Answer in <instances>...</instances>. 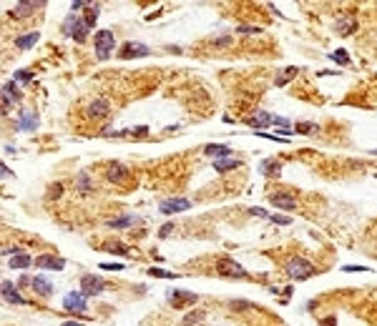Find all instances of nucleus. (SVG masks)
<instances>
[{"mask_svg": "<svg viewBox=\"0 0 377 326\" xmlns=\"http://www.w3.org/2000/svg\"><path fill=\"white\" fill-rule=\"evenodd\" d=\"M294 131H297V133H304V135H307V133H314V131H317V123H297Z\"/></svg>", "mask_w": 377, "mask_h": 326, "instance_id": "72a5a7b5", "label": "nucleus"}, {"mask_svg": "<svg viewBox=\"0 0 377 326\" xmlns=\"http://www.w3.org/2000/svg\"><path fill=\"white\" fill-rule=\"evenodd\" d=\"M98 268H106V271H121V268H124V264H101Z\"/></svg>", "mask_w": 377, "mask_h": 326, "instance_id": "58836bf2", "label": "nucleus"}, {"mask_svg": "<svg viewBox=\"0 0 377 326\" xmlns=\"http://www.w3.org/2000/svg\"><path fill=\"white\" fill-rule=\"evenodd\" d=\"M63 326H83V321H65Z\"/></svg>", "mask_w": 377, "mask_h": 326, "instance_id": "49530a36", "label": "nucleus"}, {"mask_svg": "<svg viewBox=\"0 0 377 326\" xmlns=\"http://www.w3.org/2000/svg\"><path fill=\"white\" fill-rule=\"evenodd\" d=\"M13 80H21V83H30L33 80V73H28V71H18L15 73V78Z\"/></svg>", "mask_w": 377, "mask_h": 326, "instance_id": "e433bc0d", "label": "nucleus"}, {"mask_svg": "<svg viewBox=\"0 0 377 326\" xmlns=\"http://www.w3.org/2000/svg\"><path fill=\"white\" fill-rule=\"evenodd\" d=\"M279 168H282V163L277 158H269V161H264L259 166V171H262L264 176H279Z\"/></svg>", "mask_w": 377, "mask_h": 326, "instance_id": "b1692460", "label": "nucleus"}, {"mask_svg": "<svg viewBox=\"0 0 377 326\" xmlns=\"http://www.w3.org/2000/svg\"><path fill=\"white\" fill-rule=\"evenodd\" d=\"M3 299H5V304H28L21 294H18V286L15 284H10V281H3Z\"/></svg>", "mask_w": 377, "mask_h": 326, "instance_id": "2eb2a0df", "label": "nucleus"}, {"mask_svg": "<svg viewBox=\"0 0 377 326\" xmlns=\"http://www.w3.org/2000/svg\"><path fill=\"white\" fill-rule=\"evenodd\" d=\"M196 294L194 291H181V288H174V291H168V301H171V306L174 308H184V306H188V304H196Z\"/></svg>", "mask_w": 377, "mask_h": 326, "instance_id": "6e6552de", "label": "nucleus"}, {"mask_svg": "<svg viewBox=\"0 0 377 326\" xmlns=\"http://www.w3.org/2000/svg\"><path fill=\"white\" fill-rule=\"evenodd\" d=\"M38 43V33H28V36H18L15 38V48H21V50H28Z\"/></svg>", "mask_w": 377, "mask_h": 326, "instance_id": "4be33fe9", "label": "nucleus"}, {"mask_svg": "<svg viewBox=\"0 0 377 326\" xmlns=\"http://www.w3.org/2000/svg\"><path fill=\"white\" fill-rule=\"evenodd\" d=\"M171 229H174V226H171V224H166V226L161 229V236H168V233H171Z\"/></svg>", "mask_w": 377, "mask_h": 326, "instance_id": "a18cd8bd", "label": "nucleus"}, {"mask_svg": "<svg viewBox=\"0 0 377 326\" xmlns=\"http://www.w3.org/2000/svg\"><path fill=\"white\" fill-rule=\"evenodd\" d=\"M63 33L65 36H73L76 43H83L85 38H88V28H85V23L81 18H76V13H71L63 23Z\"/></svg>", "mask_w": 377, "mask_h": 326, "instance_id": "7ed1b4c3", "label": "nucleus"}, {"mask_svg": "<svg viewBox=\"0 0 377 326\" xmlns=\"http://www.w3.org/2000/svg\"><path fill=\"white\" fill-rule=\"evenodd\" d=\"M106 178H108L111 183H116V186H121V183H126V178H128V168H126L124 163H111V166L106 168Z\"/></svg>", "mask_w": 377, "mask_h": 326, "instance_id": "9b49d317", "label": "nucleus"}, {"mask_svg": "<svg viewBox=\"0 0 377 326\" xmlns=\"http://www.w3.org/2000/svg\"><path fill=\"white\" fill-rule=\"evenodd\" d=\"M330 58H332L335 63H339V65H350V56H347V53H345V50H342V48H337V50H335V53H332Z\"/></svg>", "mask_w": 377, "mask_h": 326, "instance_id": "c756f323", "label": "nucleus"}, {"mask_svg": "<svg viewBox=\"0 0 377 326\" xmlns=\"http://www.w3.org/2000/svg\"><path fill=\"white\" fill-rule=\"evenodd\" d=\"M50 188H53V191H50V198H58V196L63 193V191H61V188H63L61 183H56V186H50Z\"/></svg>", "mask_w": 377, "mask_h": 326, "instance_id": "a19ab883", "label": "nucleus"}, {"mask_svg": "<svg viewBox=\"0 0 377 326\" xmlns=\"http://www.w3.org/2000/svg\"><path fill=\"white\" fill-rule=\"evenodd\" d=\"M342 271H370V268H365V266H342Z\"/></svg>", "mask_w": 377, "mask_h": 326, "instance_id": "79ce46f5", "label": "nucleus"}, {"mask_svg": "<svg viewBox=\"0 0 377 326\" xmlns=\"http://www.w3.org/2000/svg\"><path fill=\"white\" fill-rule=\"evenodd\" d=\"M269 221H272V224H279V226H289V224H292V218H289V216H282V213H272Z\"/></svg>", "mask_w": 377, "mask_h": 326, "instance_id": "473e14b6", "label": "nucleus"}, {"mask_svg": "<svg viewBox=\"0 0 377 326\" xmlns=\"http://www.w3.org/2000/svg\"><path fill=\"white\" fill-rule=\"evenodd\" d=\"M216 271L221 273V276H229V279H247V271L239 266L236 261H231V259H219L216 261Z\"/></svg>", "mask_w": 377, "mask_h": 326, "instance_id": "20e7f679", "label": "nucleus"}, {"mask_svg": "<svg viewBox=\"0 0 377 326\" xmlns=\"http://www.w3.org/2000/svg\"><path fill=\"white\" fill-rule=\"evenodd\" d=\"M63 311H71V314L85 311V294L83 291H71V294L63 299Z\"/></svg>", "mask_w": 377, "mask_h": 326, "instance_id": "423d86ee", "label": "nucleus"}, {"mask_svg": "<svg viewBox=\"0 0 377 326\" xmlns=\"http://www.w3.org/2000/svg\"><path fill=\"white\" fill-rule=\"evenodd\" d=\"M104 279H98L93 276V273H83L81 276V288H83V294L85 296H98V294H104Z\"/></svg>", "mask_w": 377, "mask_h": 326, "instance_id": "39448f33", "label": "nucleus"}, {"mask_svg": "<svg viewBox=\"0 0 377 326\" xmlns=\"http://www.w3.org/2000/svg\"><path fill=\"white\" fill-rule=\"evenodd\" d=\"M131 224H136V216H133V213H128V216H121V218H113V221H108V229H126V226H131Z\"/></svg>", "mask_w": 377, "mask_h": 326, "instance_id": "cd10ccee", "label": "nucleus"}, {"mask_svg": "<svg viewBox=\"0 0 377 326\" xmlns=\"http://www.w3.org/2000/svg\"><path fill=\"white\" fill-rule=\"evenodd\" d=\"M148 53H151V48H146L144 43H126L121 50H118V56H121L124 60L136 58V56H148Z\"/></svg>", "mask_w": 377, "mask_h": 326, "instance_id": "f8f14e48", "label": "nucleus"}, {"mask_svg": "<svg viewBox=\"0 0 377 326\" xmlns=\"http://www.w3.org/2000/svg\"><path fill=\"white\" fill-rule=\"evenodd\" d=\"M3 98H10L13 103H15V100H21V91H18V83H15V80H8V83L3 85Z\"/></svg>", "mask_w": 377, "mask_h": 326, "instance_id": "a878e982", "label": "nucleus"}, {"mask_svg": "<svg viewBox=\"0 0 377 326\" xmlns=\"http://www.w3.org/2000/svg\"><path fill=\"white\" fill-rule=\"evenodd\" d=\"M269 203L277 206V209H284V211H297V201L289 193H269Z\"/></svg>", "mask_w": 377, "mask_h": 326, "instance_id": "ddd939ff", "label": "nucleus"}, {"mask_svg": "<svg viewBox=\"0 0 377 326\" xmlns=\"http://www.w3.org/2000/svg\"><path fill=\"white\" fill-rule=\"evenodd\" d=\"M204 153H207V156H214V161H216V158L231 156V148H227V146H207V148H204Z\"/></svg>", "mask_w": 377, "mask_h": 326, "instance_id": "393cba45", "label": "nucleus"}, {"mask_svg": "<svg viewBox=\"0 0 377 326\" xmlns=\"http://www.w3.org/2000/svg\"><path fill=\"white\" fill-rule=\"evenodd\" d=\"M337 33L339 36H350V33H355V28H357V20L355 18H342V20H337Z\"/></svg>", "mask_w": 377, "mask_h": 326, "instance_id": "5701e85b", "label": "nucleus"}, {"mask_svg": "<svg viewBox=\"0 0 377 326\" xmlns=\"http://www.w3.org/2000/svg\"><path fill=\"white\" fill-rule=\"evenodd\" d=\"M15 128L18 131H36L38 128V113L30 108H21L18 118H15Z\"/></svg>", "mask_w": 377, "mask_h": 326, "instance_id": "0eeeda50", "label": "nucleus"}, {"mask_svg": "<svg viewBox=\"0 0 377 326\" xmlns=\"http://www.w3.org/2000/svg\"><path fill=\"white\" fill-rule=\"evenodd\" d=\"M33 291H36L38 296H43V299H48L50 294H53V284H50L45 276H33Z\"/></svg>", "mask_w": 377, "mask_h": 326, "instance_id": "f3484780", "label": "nucleus"}, {"mask_svg": "<svg viewBox=\"0 0 377 326\" xmlns=\"http://www.w3.org/2000/svg\"><path fill=\"white\" fill-rule=\"evenodd\" d=\"M30 264H33V259L28 253H15L10 259V268H28Z\"/></svg>", "mask_w": 377, "mask_h": 326, "instance_id": "bb28decb", "label": "nucleus"}, {"mask_svg": "<svg viewBox=\"0 0 377 326\" xmlns=\"http://www.w3.org/2000/svg\"><path fill=\"white\" fill-rule=\"evenodd\" d=\"M251 213H254V216H262V218H269V213L262 211V209H251Z\"/></svg>", "mask_w": 377, "mask_h": 326, "instance_id": "c03bdc74", "label": "nucleus"}, {"mask_svg": "<svg viewBox=\"0 0 377 326\" xmlns=\"http://www.w3.org/2000/svg\"><path fill=\"white\" fill-rule=\"evenodd\" d=\"M98 5L96 3H88V8H85V18H83V23H85V28L88 30H93L96 28V20H98Z\"/></svg>", "mask_w": 377, "mask_h": 326, "instance_id": "412c9836", "label": "nucleus"}, {"mask_svg": "<svg viewBox=\"0 0 377 326\" xmlns=\"http://www.w3.org/2000/svg\"><path fill=\"white\" fill-rule=\"evenodd\" d=\"M85 113H88V118H106L108 113H111V108H108V103L106 100H91L88 103V108H85Z\"/></svg>", "mask_w": 377, "mask_h": 326, "instance_id": "4468645a", "label": "nucleus"}, {"mask_svg": "<svg viewBox=\"0 0 377 326\" xmlns=\"http://www.w3.org/2000/svg\"><path fill=\"white\" fill-rule=\"evenodd\" d=\"M106 251H111V253H121V256H126V253H128V249H126L124 244H111Z\"/></svg>", "mask_w": 377, "mask_h": 326, "instance_id": "c9c22d12", "label": "nucleus"}, {"mask_svg": "<svg viewBox=\"0 0 377 326\" xmlns=\"http://www.w3.org/2000/svg\"><path fill=\"white\" fill-rule=\"evenodd\" d=\"M38 8H43V3H15L10 15L13 18H28V15H33Z\"/></svg>", "mask_w": 377, "mask_h": 326, "instance_id": "dca6fc26", "label": "nucleus"}, {"mask_svg": "<svg viewBox=\"0 0 377 326\" xmlns=\"http://www.w3.org/2000/svg\"><path fill=\"white\" fill-rule=\"evenodd\" d=\"M322 326H337V319H335V316H327V319H322Z\"/></svg>", "mask_w": 377, "mask_h": 326, "instance_id": "37998d69", "label": "nucleus"}, {"mask_svg": "<svg viewBox=\"0 0 377 326\" xmlns=\"http://www.w3.org/2000/svg\"><path fill=\"white\" fill-rule=\"evenodd\" d=\"M204 316H207V314H204V311H191V314H186L184 316V326H191V324H199V321H204Z\"/></svg>", "mask_w": 377, "mask_h": 326, "instance_id": "c85d7f7f", "label": "nucleus"}, {"mask_svg": "<svg viewBox=\"0 0 377 326\" xmlns=\"http://www.w3.org/2000/svg\"><path fill=\"white\" fill-rule=\"evenodd\" d=\"M186 209H191V201H186V198H168L159 206V211L171 216V213H179V211H186Z\"/></svg>", "mask_w": 377, "mask_h": 326, "instance_id": "9d476101", "label": "nucleus"}, {"mask_svg": "<svg viewBox=\"0 0 377 326\" xmlns=\"http://www.w3.org/2000/svg\"><path fill=\"white\" fill-rule=\"evenodd\" d=\"M236 33H249V36H251V33H262V28H256V25H239Z\"/></svg>", "mask_w": 377, "mask_h": 326, "instance_id": "4c0bfd02", "label": "nucleus"}, {"mask_svg": "<svg viewBox=\"0 0 377 326\" xmlns=\"http://www.w3.org/2000/svg\"><path fill=\"white\" fill-rule=\"evenodd\" d=\"M36 268H45V271H61L65 268V259L61 256H50V253H43V256H36Z\"/></svg>", "mask_w": 377, "mask_h": 326, "instance_id": "1a4fd4ad", "label": "nucleus"}, {"mask_svg": "<svg viewBox=\"0 0 377 326\" xmlns=\"http://www.w3.org/2000/svg\"><path fill=\"white\" fill-rule=\"evenodd\" d=\"M76 188H78L81 193H91V191H96V186H93L91 176L85 173V171H81V173L76 176Z\"/></svg>", "mask_w": 377, "mask_h": 326, "instance_id": "a211bd4d", "label": "nucleus"}, {"mask_svg": "<svg viewBox=\"0 0 377 326\" xmlns=\"http://www.w3.org/2000/svg\"><path fill=\"white\" fill-rule=\"evenodd\" d=\"M93 45H96V58L106 60L111 56V50L116 48V36L111 30H98L96 38H93Z\"/></svg>", "mask_w": 377, "mask_h": 326, "instance_id": "f257e3e1", "label": "nucleus"}, {"mask_svg": "<svg viewBox=\"0 0 377 326\" xmlns=\"http://www.w3.org/2000/svg\"><path fill=\"white\" fill-rule=\"evenodd\" d=\"M146 133H148L146 126H139V128H131V131H128V135H146Z\"/></svg>", "mask_w": 377, "mask_h": 326, "instance_id": "ea45409f", "label": "nucleus"}, {"mask_svg": "<svg viewBox=\"0 0 377 326\" xmlns=\"http://www.w3.org/2000/svg\"><path fill=\"white\" fill-rule=\"evenodd\" d=\"M272 123L279 126V131H289V128H292V123H289L287 118H279V115H272Z\"/></svg>", "mask_w": 377, "mask_h": 326, "instance_id": "f704fd0d", "label": "nucleus"}, {"mask_svg": "<svg viewBox=\"0 0 377 326\" xmlns=\"http://www.w3.org/2000/svg\"><path fill=\"white\" fill-rule=\"evenodd\" d=\"M239 166H242V161H239V158H231V156L216 158V161H214V168L221 171V173H224V171H231V168H239Z\"/></svg>", "mask_w": 377, "mask_h": 326, "instance_id": "aec40b11", "label": "nucleus"}, {"mask_svg": "<svg viewBox=\"0 0 377 326\" xmlns=\"http://www.w3.org/2000/svg\"><path fill=\"white\" fill-rule=\"evenodd\" d=\"M314 271H317L314 264H310L307 259H299V256H297V259H289V261H287V273H289L292 279H297V281L310 279Z\"/></svg>", "mask_w": 377, "mask_h": 326, "instance_id": "f03ea898", "label": "nucleus"}, {"mask_svg": "<svg viewBox=\"0 0 377 326\" xmlns=\"http://www.w3.org/2000/svg\"><path fill=\"white\" fill-rule=\"evenodd\" d=\"M247 123H249L251 128H267V126L272 123V115H269L267 111H259L254 118H247Z\"/></svg>", "mask_w": 377, "mask_h": 326, "instance_id": "6ab92c4d", "label": "nucleus"}, {"mask_svg": "<svg viewBox=\"0 0 377 326\" xmlns=\"http://www.w3.org/2000/svg\"><path fill=\"white\" fill-rule=\"evenodd\" d=\"M148 276H159V279H176V273L164 271V268H148Z\"/></svg>", "mask_w": 377, "mask_h": 326, "instance_id": "2f4dec72", "label": "nucleus"}, {"mask_svg": "<svg viewBox=\"0 0 377 326\" xmlns=\"http://www.w3.org/2000/svg\"><path fill=\"white\" fill-rule=\"evenodd\" d=\"M294 76H297V68H287V71H284V73H282V76L277 78V85H279V88H282V85H287V83H289V80H292Z\"/></svg>", "mask_w": 377, "mask_h": 326, "instance_id": "7c9ffc66", "label": "nucleus"}]
</instances>
